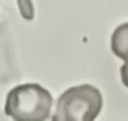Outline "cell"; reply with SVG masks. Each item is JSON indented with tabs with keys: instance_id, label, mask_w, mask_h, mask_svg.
I'll return each mask as SVG.
<instances>
[{
	"instance_id": "cell-1",
	"label": "cell",
	"mask_w": 128,
	"mask_h": 121,
	"mask_svg": "<svg viewBox=\"0 0 128 121\" xmlns=\"http://www.w3.org/2000/svg\"><path fill=\"white\" fill-rule=\"evenodd\" d=\"M54 98L39 84H22L9 91L4 112L14 121H46Z\"/></svg>"
},
{
	"instance_id": "cell-2",
	"label": "cell",
	"mask_w": 128,
	"mask_h": 121,
	"mask_svg": "<svg viewBox=\"0 0 128 121\" xmlns=\"http://www.w3.org/2000/svg\"><path fill=\"white\" fill-rule=\"evenodd\" d=\"M103 109V94L98 87L82 84L66 89L59 96L52 121H94Z\"/></svg>"
},
{
	"instance_id": "cell-3",
	"label": "cell",
	"mask_w": 128,
	"mask_h": 121,
	"mask_svg": "<svg viewBox=\"0 0 128 121\" xmlns=\"http://www.w3.org/2000/svg\"><path fill=\"white\" fill-rule=\"evenodd\" d=\"M110 46H112V52H114L116 57L124 60V64L119 70V75H121L123 86L128 87V22L116 27L112 39H110Z\"/></svg>"
}]
</instances>
